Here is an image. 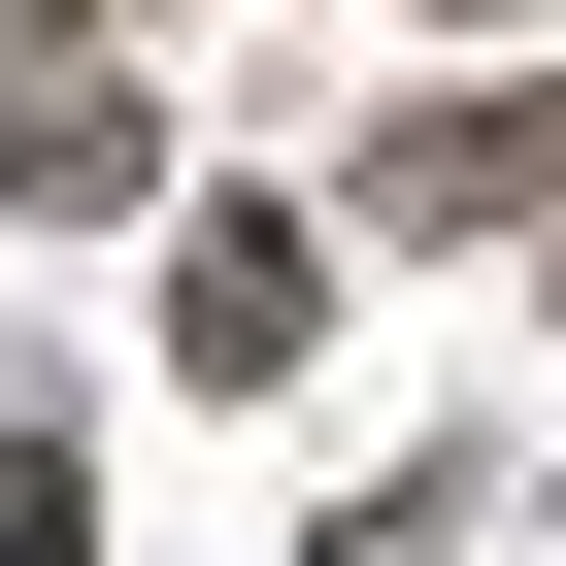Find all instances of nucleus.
<instances>
[{
  "label": "nucleus",
  "instance_id": "1",
  "mask_svg": "<svg viewBox=\"0 0 566 566\" xmlns=\"http://www.w3.org/2000/svg\"><path fill=\"white\" fill-rule=\"evenodd\" d=\"M167 334H200V367H301V334H334V266H301V200H200V301H167Z\"/></svg>",
  "mask_w": 566,
  "mask_h": 566
},
{
  "label": "nucleus",
  "instance_id": "2",
  "mask_svg": "<svg viewBox=\"0 0 566 566\" xmlns=\"http://www.w3.org/2000/svg\"><path fill=\"white\" fill-rule=\"evenodd\" d=\"M134 167H167V134H134L101 67H34V101H0V200H34V233H67V200H134Z\"/></svg>",
  "mask_w": 566,
  "mask_h": 566
},
{
  "label": "nucleus",
  "instance_id": "3",
  "mask_svg": "<svg viewBox=\"0 0 566 566\" xmlns=\"http://www.w3.org/2000/svg\"><path fill=\"white\" fill-rule=\"evenodd\" d=\"M0 566H101V500H67V467H34V433H0Z\"/></svg>",
  "mask_w": 566,
  "mask_h": 566
}]
</instances>
